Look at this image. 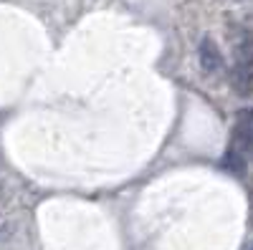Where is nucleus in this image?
I'll list each match as a JSON object with an SVG mask.
<instances>
[{
    "mask_svg": "<svg viewBox=\"0 0 253 250\" xmlns=\"http://www.w3.org/2000/svg\"><path fill=\"white\" fill-rule=\"evenodd\" d=\"M230 149L238 152L246 162L253 159V124H241V121H236L233 144H230Z\"/></svg>",
    "mask_w": 253,
    "mask_h": 250,
    "instance_id": "2",
    "label": "nucleus"
},
{
    "mask_svg": "<svg viewBox=\"0 0 253 250\" xmlns=\"http://www.w3.org/2000/svg\"><path fill=\"white\" fill-rule=\"evenodd\" d=\"M246 164H248V162H246L238 152H233V149H228L225 157L220 159V167H223L225 172H230L233 177H243V175H246Z\"/></svg>",
    "mask_w": 253,
    "mask_h": 250,
    "instance_id": "5",
    "label": "nucleus"
},
{
    "mask_svg": "<svg viewBox=\"0 0 253 250\" xmlns=\"http://www.w3.org/2000/svg\"><path fill=\"white\" fill-rule=\"evenodd\" d=\"M236 66L253 76V36H243L236 48Z\"/></svg>",
    "mask_w": 253,
    "mask_h": 250,
    "instance_id": "3",
    "label": "nucleus"
},
{
    "mask_svg": "<svg viewBox=\"0 0 253 250\" xmlns=\"http://www.w3.org/2000/svg\"><path fill=\"white\" fill-rule=\"evenodd\" d=\"M236 121H241V124H253V109H243V111L236 116Z\"/></svg>",
    "mask_w": 253,
    "mask_h": 250,
    "instance_id": "6",
    "label": "nucleus"
},
{
    "mask_svg": "<svg viewBox=\"0 0 253 250\" xmlns=\"http://www.w3.org/2000/svg\"><path fill=\"white\" fill-rule=\"evenodd\" d=\"M198 58H200V66H203V71H205L208 76H218V73H223V69H225L223 53L218 51V46H215L213 38H203V40H200Z\"/></svg>",
    "mask_w": 253,
    "mask_h": 250,
    "instance_id": "1",
    "label": "nucleus"
},
{
    "mask_svg": "<svg viewBox=\"0 0 253 250\" xmlns=\"http://www.w3.org/2000/svg\"><path fill=\"white\" fill-rule=\"evenodd\" d=\"M230 86H233V91L238 96H251L253 94V76L246 73L243 69L233 66V71H230Z\"/></svg>",
    "mask_w": 253,
    "mask_h": 250,
    "instance_id": "4",
    "label": "nucleus"
}]
</instances>
